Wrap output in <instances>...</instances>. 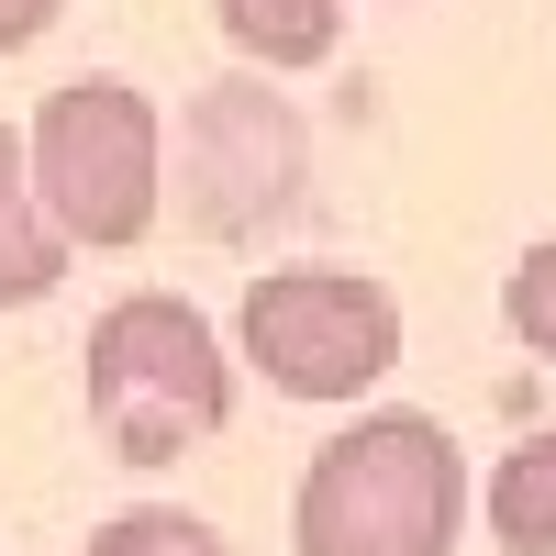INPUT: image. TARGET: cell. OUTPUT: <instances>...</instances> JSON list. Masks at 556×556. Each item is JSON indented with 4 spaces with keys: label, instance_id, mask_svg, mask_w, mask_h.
<instances>
[{
    "label": "cell",
    "instance_id": "7c38bea8",
    "mask_svg": "<svg viewBox=\"0 0 556 556\" xmlns=\"http://www.w3.org/2000/svg\"><path fill=\"white\" fill-rule=\"evenodd\" d=\"M390 12H401V0H390Z\"/></svg>",
    "mask_w": 556,
    "mask_h": 556
},
{
    "label": "cell",
    "instance_id": "277c9868",
    "mask_svg": "<svg viewBox=\"0 0 556 556\" xmlns=\"http://www.w3.org/2000/svg\"><path fill=\"white\" fill-rule=\"evenodd\" d=\"M235 345L278 401H356L401 367V301L390 278L334 267V256H301V267H267L245 278V312H235Z\"/></svg>",
    "mask_w": 556,
    "mask_h": 556
},
{
    "label": "cell",
    "instance_id": "3957f363",
    "mask_svg": "<svg viewBox=\"0 0 556 556\" xmlns=\"http://www.w3.org/2000/svg\"><path fill=\"white\" fill-rule=\"evenodd\" d=\"M23 146H34V190H45V212H56L67 245L123 256V245L156 235V212H167V123H156V101L134 78L45 89L34 123H23Z\"/></svg>",
    "mask_w": 556,
    "mask_h": 556
},
{
    "label": "cell",
    "instance_id": "52a82bcc",
    "mask_svg": "<svg viewBox=\"0 0 556 556\" xmlns=\"http://www.w3.org/2000/svg\"><path fill=\"white\" fill-rule=\"evenodd\" d=\"M212 23H223V45H235L245 67L290 78V67H334L345 0H212Z\"/></svg>",
    "mask_w": 556,
    "mask_h": 556
},
{
    "label": "cell",
    "instance_id": "7a4b0ae2",
    "mask_svg": "<svg viewBox=\"0 0 556 556\" xmlns=\"http://www.w3.org/2000/svg\"><path fill=\"white\" fill-rule=\"evenodd\" d=\"M78 367H89V424L123 468H167L235 424V356L178 290H123L89 323Z\"/></svg>",
    "mask_w": 556,
    "mask_h": 556
},
{
    "label": "cell",
    "instance_id": "5b68a950",
    "mask_svg": "<svg viewBox=\"0 0 556 556\" xmlns=\"http://www.w3.org/2000/svg\"><path fill=\"white\" fill-rule=\"evenodd\" d=\"M301 178H312V146H301V112L256 78H223L190 101V134H178V201H190L201 235H256V223H278L301 201Z\"/></svg>",
    "mask_w": 556,
    "mask_h": 556
},
{
    "label": "cell",
    "instance_id": "9c48e42d",
    "mask_svg": "<svg viewBox=\"0 0 556 556\" xmlns=\"http://www.w3.org/2000/svg\"><path fill=\"white\" fill-rule=\"evenodd\" d=\"M78 556H223V534L201 513H167V501H134V513H112L101 534H89Z\"/></svg>",
    "mask_w": 556,
    "mask_h": 556
},
{
    "label": "cell",
    "instance_id": "6da1fadb",
    "mask_svg": "<svg viewBox=\"0 0 556 556\" xmlns=\"http://www.w3.org/2000/svg\"><path fill=\"white\" fill-rule=\"evenodd\" d=\"M468 523V456L434 412H356L312 445L290 501V556H456Z\"/></svg>",
    "mask_w": 556,
    "mask_h": 556
},
{
    "label": "cell",
    "instance_id": "8992f818",
    "mask_svg": "<svg viewBox=\"0 0 556 556\" xmlns=\"http://www.w3.org/2000/svg\"><path fill=\"white\" fill-rule=\"evenodd\" d=\"M67 256L78 245L56 235V212H45V190H34V146L0 123V312H34L67 278Z\"/></svg>",
    "mask_w": 556,
    "mask_h": 556
},
{
    "label": "cell",
    "instance_id": "30bf717a",
    "mask_svg": "<svg viewBox=\"0 0 556 556\" xmlns=\"http://www.w3.org/2000/svg\"><path fill=\"white\" fill-rule=\"evenodd\" d=\"M501 312H513V334L556 367V235H545V245H523V267L501 278Z\"/></svg>",
    "mask_w": 556,
    "mask_h": 556
},
{
    "label": "cell",
    "instance_id": "ba28073f",
    "mask_svg": "<svg viewBox=\"0 0 556 556\" xmlns=\"http://www.w3.org/2000/svg\"><path fill=\"white\" fill-rule=\"evenodd\" d=\"M490 534L513 556H556V424L490 468Z\"/></svg>",
    "mask_w": 556,
    "mask_h": 556
},
{
    "label": "cell",
    "instance_id": "8fae6325",
    "mask_svg": "<svg viewBox=\"0 0 556 556\" xmlns=\"http://www.w3.org/2000/svg\"><path fill=\"white\" fill-rule=\"evenodd\" d=\"M56 12H67V0H0V56L45 45V34H56Z\"/></svg>",
    "mask_w": 556,
    "mask_h": 556
}]
</instances>
